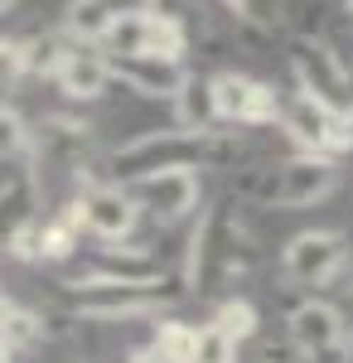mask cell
I'll list each match as a JSON object with an SVG mask.
<instances>
[{"label":"cell","instance_id":"obj_1","mask_svg":"<svg viewBox=\"0 0 353 363\" xmlns=\"http://www.w3.org/2000/svg\"><path fill=\"white\" fill-rule=\"evenodd\" d=\"M252 267V238L242 228V208H232V199L208 203L189 228V247H184V286L189 291H213L242 277Z\"/></svg>","mask_w":353,"mask_h":363},{"label":"cell","instance_id":"obj_2","mask_svg":"<svg viewBox=\"0 0 353 363\" xmlns=\"http://www.w3.org/2000/svg\"><path fill=\"white\" fill-rule=\"evenodd\" d=\"M63 301L78 320H97V325H131V320H160L169 301H179V291H169L164 281H126L107 277L97 267H87L82 277L58 281Z\"/></svg>","mask_w":353,"mask_h":363},{"label":"cell","instance_id":"obj_3","mask_svg":"<svg viewBox=\"0 0 353 363\" xmlns=\"http://www.w3.org/2000/svg\"><path fill=\"white\" fill-rule=\"evenodd\" d=\"M223 131V126H218ZM218 131H184V126H155V131H140L136 140L116 145L102 155L107 179L116 184H136L164 169H203L213 160V136Z\"/></svg>","mask_w":353,"mask_h":363},{"label":"cell","instance_id":"obj_4","mask_svg":"<svg viewBox=\"0 0 353 363\" xmlns=\"http://www.w3.org/2000/svg\"><path fill=\"white\" fill-rule=\"evenodd\" d=\"M334 189H339V160L334 155H310V150H296L281 165H262L252 179H242V194H252L262 208H276V213L315 208Z\"/></svg>","mask_w":353,"mask_h":363},{"label":"cell","instance_id":"obj_5","mask_svg":"<svg viewBox=\"0 0 353 363\" xmlns=\"http://www.w3.org/2000/svg\"><path fill=\"white\" fill-rule=\"evenodd\" d=\"M286 344L300 363H353V325L325 296H305L286 310Z\"/></svg>","mask_w":353,"mask_h":363},{"label":"cell","instance_id":"obj_6","mask_svg":"<svg viewBox=\"0 0 353 363\" xmlns=\"http://www.w3.org/2000/svg\"><path fill=\"white\" fill-rule=\"evenodd\" d=\"M281 272H286L291 286L320 296V291H329L334 281H344L353 272V247L334 228H305L281 247Z\"/></svg>","mask_w":353,"mask_h":363},{"label":"cell","instance_id":"obj_7","mask_svg":"<svg viewBox=\"0 0 353 363\" xmlns=\"http://www.w3.org/2000/svg\"><path fill=\"white\" fill-rule=\"evenodd\" d=\"M291 78H296L300 92H315L334 112H344V116L353 112V63L339 54L334 39L300 34L291 44Z\"/></svg>","mask_w":353,"mask_h":363},{"label":"cell","instance_id":"obj_8","mask_svg":"<svg viewBox=\"0 0 353 363\" xmlns=\"http://www.w3.org/2000/svg\"><path fill=\"white\" fill-rule=\"evenodd\" d=\"M208 83H213V102H218L223 126H281L286 97L271 83H262L252 73H237V68H223Z\"/></svg>","mask_w":353,"mask_h":363},{"label":"cell","instance_id":"obj_9","mask_svg":"<svg viewBox=\"0 0 353 363\" xmlns=\"http://www.w3.org/2000/svg\"><path fill=\"white\" fill-rule=\"evenodd\" d=\"M281 131L296 150L310 155H334L344 160L349 155V140H344V112H334L329 102H320L315 92H291L286 97V116H281Z\"/></svg>","mask_w":353,"mask_h":363},{"label":"cell","instance_id":"obj_10","mask_svg":"<svg viewBox=\"0 0 353 363\" xmlns=\"http://www.w3.org/2000/svg\"><path fill=\"white\" fill-rule=\"evenodd\" d=\"M78 199H82V213H87V238L92 242H126V238H136L140 218H145L136 194L116 179H97V184L78 189Z\"/></svg>","mask_w":353,"mask_h":363},{"label":"cell","instance_id":"obj_11","mask_svg":"<svg viewBox=\"0 0 353 363\" xmlns=\"http://www.w3.org/2000/svg\"><path fill=\"white\" fill-rule=\"evenodd\" d=\"M136 203L145 208V218L155 228H174L198 213V199H203V184H198V169H164V174H150V179H136L126 184Z\"/></svg>","mask_w":353,"mask_h":363},{"label":"cell","instance_id":"obj_12","mask_svg":"<svg viewBox=\"0 0 353 363\" xmlns=\"http://www.w3.org/2000/svg\"><path fill=\"white\" fill-rule=\"evenodd\" d=\"M111 78L126 87V92H136V97H150V102H174V92L189 83V68H184V63H169V58L131 54V58H111Z\"/></svg>","mask_w":353,"mask_h":363},{"label":"cell","instance_id":"obj_13","mask_svg":"<svg viewBox=\"0 0 353 363\" xmlns=\"http://www.w3.org/2000/svg\"><path fill=\"white\" fill-rule=\"evenodd\" d=\"M111 58L102 54V49H92V44H73L68 49V58H63V68H58L54 87L63 92V102H78V107H87V102H102L111 92Z\"/></svg>","mask_w":353,"mask_h":363},{"label":"cell","instance_id":"obj_14","mask_svg":"<svg viewBox=\"0 0 353 363\" xmlns=\"http://www.w3.org/2000/svg\"><path fill=\"white\" fill-rule=\"evenodd\" d=\"M39 199H44V169L34 165V160L15 165L0 179V252H5V242L15 238V228L25 223V218L44 213Z\"/></svg>","mask_w":353,"mask_h":363},{"label":"cell","instance_id":"obj_15","mask_svg":"<svg viewBox=\"0 0 353 363\" xmlns=\"http://www.w3.org/2000/svg\"><path fill=\"white\" fill-rule=\"evenodd\" d=\"M121 10H126L121 0H68L58 29H63L73 44H92V49H102V39L111 34V25H116Z\"/></svg>","mask_w":353,"mask_h":363},{"label":"cell","instance_id":"obj_16","mask_svg":"<svg viewBox=\"0 0 353 363\" xmlns=\"http://www.w3.org/2000/svg\"><path fill=\"white\" fill-rule=\"evenodd\" d=\"M169 107H174V126H184V131H218L223 126L218 102H213V83L198 78V73H189V83L174 92Z\"/></svg>","mask_w":353,"mask_h":363},{"label":"cell","instance_id":"obj_17","mask_svg":"<svg viewBox=\"0 0 353 363\" xmlns=\"http://www.w3.org/2000/svg\"><path fill=\"white\" fill-rule=\"evenodd\" d=\"M198 330H203V325H189V320H179V315H160L150 344H155V354H160L164 363H194L198 359Z\"/></svg>","mask_w":353,"mask_h":363},{"label":"cell","instance_id":"obj_18","mask_svg":"<svg viewBox=\"0 0 353 363\" xmlns=\"http://www.w3.org/2000/svg\"><path fill=\"white\" fill-rule=\"evenodd\" d=\"M223 5L247 34H276L291 15V0H223Z\"/></svg>","mask_w":353,"mask_h":363},{"label":"cell","instance_id":"obj_19","mask_svg":"<svg viewBox=\"0 0 353 363\" xmlns=\"http://www.w3.org/2000/svg\"><path fill=\"white\" fill-rule=\"evenodd\" d=\"M208 320H213L223 335H232L237 344H252V339L262 335V315H257V306H252L247 296H223Z\"/></svg>","mask_w":353,"mask_h":363},{"label":"cell","instance_id":"obj_20","mask_svg":"<svg viewBox=\"0 0 353 363\" xmlns=\"http://www.w3.org/2000/svg\"><path fill=\"white\" fill-rule=\"evenodd\" d=\"M0 160H5V165L34 160V126H29L10 102H0Z\"/></svg>","mask_w":353,"mask_h":363},{"label":"cell","instance_id":"obj_21","mask_svg":"<svg viewBox=\"0 0 353 363\" xmlns=\"http://www.w3.org/2000/svg\"><path fill=\"white\" fill-rule=\"evenodd\" d=\"M29 78V34H5L0 39V87H20Z\"/></svg>","mask_w":353,"mask_h":363},{"label":"cell","instance_id":"obj_22","mask_svg":"<svg viewBox=\"0 0 353 363\" xmlns=\"http://www.w3.org/2000/svg\"><path fill=\"white\" fill-rule=\"evenodd\" d=\"M44 218L49 213H34V218H25V223L15 228V238L5 242V257L10 262H25V267L39 262V252H44Z\"/></svg>","mask_w":353,"mask_h":363},{"label":"cell","instance_id":"obj_23","mask_svg":"<svg viewBox=\"0 0 353 363\" xmlns=\"http://www.w3.org/2000/svg\"><path fill=\"white\" fill-rule=\"evenodd\" d=\"M194 363H242V344L232 335H223L213 320L198 330V359Z\"/></svg>","mask_w":353,"mask_h":363},{"label":"cell","instance_id":"obj_24","mask_svg":"<svg viewBox=\"0 0 353 363\" xmlns=\"http://www.w3.org/2000/svg\"><path fill=\"white\" fill-rule=\"evenodd\" d=\"M121 363H164V359L155 354V344H140V349H131V354H126Z\"/></svg>","mask_w":353,"mask_h":363},{"label":"cell","instance_id":"obj_25","mask_svg":"<svg viewBox=\"0 0 353 363\" xmlns=\"http://www.w3.org/2000/svg\"><path fill=\"white\" fill-rule=\"evenodd\" d=\"M15 306H20V301H10V296H5V291H0V330H5V320H10V315H15Z\"/></svg>","mask_w":353,"mask_h":363},{"label":"cell","instance_id":"obj_26","mask_svg":"<svg viewBox=\"0 0 353 363\" xmlns=\"http://www.w3.org/2000/svg\"><path fill=\"white\" fill-rule=\"evenodd\" d=\"M15 359H20V354H15V344L0 335V363H15Z\"/></svg>","mask_w":353,"mask_h":363},{"label":"cell","instance_id":"obj_27","mask_svg":"<svg viewBox=\"0 0 353 363\" xmlns=\"http://www.w3.org/2000/svg\"><path fill=\"white\" fill-rule=\"evenodd\" d=\"M15 5H20V0H0V20H5V15H10Z\"/></svg>","mask_w":353,"mask_h":363},{"label":"cell","instance_id":"obj_28","mask_svg":"<svg viewBox=\"0 0 353 363\" xmlns=\"http://www.w3.org/2000/svg\"><path fill=\"white\" fill-rule=\"evenodd\" d=\"M344 15H349V29H353V0H344Z\"/></svg>","mask_w":353,"mask_h":363},{"label":"cell","instance_id":"obj_29","mask_svg":"<svg viewBox=\"0 0 353 363\" xmlns=\"http://www.w3.org/2000/svg\"><path fill=\"white\" fill-rule=\"evenodd\" d=\"M271 363H300V359H296V354H281V359H271Z\"/></svg>","mask_w":353,"mask_h":363}]
</instances>
